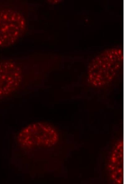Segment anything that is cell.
<instances>
[{
  "label": "cell",
  "mask_w": 140,
  "mask_h": 184,
  "mask_svg": "<svg viewBox=\"0 0 140 184\" xmlns=\"http://www.w3.org/2000/svg\"><path fill=\"white\" fill-rule=\"evenodd\" d=\"M124 53L121 48L107 49L94 57L87 68L89 84L95 88L103 87L112 81L122 68Z\"/></svg>",
  "instance_id": "cell-1"
},
{
  "label": "cell",
  "mask_w": 140,
  "mask_h": 184,
  "mask_svg": "<svg viewBox=\"0 0 140 184\" xmlns=\"http://www.w3.org/2000/svg\"><path fill=\"white\" fill-rule=\"evenodd\" d=\"M13 0H0V49L15 44L26 33L28 24L25 14Z\"/></svg>",
  "instance_id": "cell-2"
},
{
  "label": "cell",
  "mask_w": 140,
  "mask_h": 184,
  "mask_svg": "<svg viewBox=\"0 0 140 184\" xmlns=\"http://www.w3.org/2000/svg\"><path fill=\"white\" fill-rule=\"evenodd\" d=\"M59 133L51 125L37 122L29 124L21 129L16 136L17 144L24 151H30L40 148H50L59 141Z\"/></svg>",
  "instance_id": "cell-3"
},
{
  "label": "cell",
  "mask_w": 140,
  "mask_h": 184,
  "mask_svg": "<svg viewBox=\"0 0 140 184\" xmlns=\"http://www.w3.org/2000/svg\"><path fill=\"white\" fill-rule=\"evenodd\" d=\"M23 77L22 68L15 59L0 60V98L15 92L21 84Z\"/></svg>",
  "instance_id": "cell-4"
},
{
  "label": "cell",
  "mask_w": 140,
  "mask_h": 184,
  "mask_svg": "<svg viewBox=\"0 0 140 184\" xmlns=\"http://www.w3.org/2000/svg\"><path fill=\"white\" fill-rule=\"evenodd\" d=\"M122 144L119 145L114 150L111 158L110 169L114 178L118 181L122 177Z\"/></svg>",
  "instance_id": "cell-5"
},
{
  "label": "cell",
  "mask_w": 140,
  "mask_h": 184,
  "mask_svg": "<svg viewBox=\"0 0 140 184\" xmlns=\"http://www.w3.org/2000/svg\"><path fill=\"white\" fill-rule=\"evenodd\" d=\"M48 2L51 4H57L60 2L62 1L59 0H48L47 1Z\"/></svg>",
  "instance_id": "cell-6"
}]
</instances>
